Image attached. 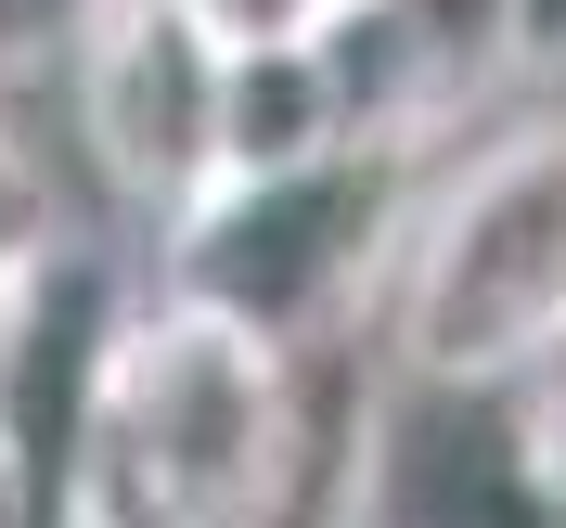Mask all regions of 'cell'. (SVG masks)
I'll return each instance as SVG.
<instances>
[{"mask_svg":"<svg viewBox=\"0 0 566 528\" xmlns=\"http://www.w3.org/2000/svg\"><path fill=\"white\" fill-rule=\"evenodd\" d=\"M296 400H310V349H271L193 297L129 310L65 464V528H219L283 464Z\"/></svg>","mask_w":566,"mask_h":528,"instance_id":"cell-1","label":"cell"},{"mask_svg":"<svg viewBox=\"0 0 566 528\" xmlns=\"http://www.w3.org/2000/svg\"><path fill=\"white\" fill-rule=\"evenodd\" d=\"M412 207H424V142L412 130L245 155L193 207H168V297L232 310L271 349H335V335H360V297L399 258Z\"/></svg>","mask_w":566,"mask_h":528,"instance_id":"cell-2","label":"cell"},{"mask_svg":"<svg viewBox=\"0 0 566 528\" xmlns=\"http://www.w3.org/2000/svg\"><path fill=\"white\" fill-rule=\"evenodd\" d=\"M566 349V116L476 142L424 180L387 283L399 374H541Z\"/></svg>","mask_w":566,"mask_h":528,"instance_id":"cell-3","label":"cell"},{"mask_svg":"<svg viewBox=\"0 0 566 528\" xmlns=\"http://www.w3.org/2000/svg\"><path fill=\"white\" fill-rule=\"evenodd\" d=\"M360 528H566V464L528 374H399L374 387Z\"/></svg>","mask_w":566,"mask_h":528,"instance_id":"cell-4","label":"cell"},{"mask_svg":"<svg viewBox=\"0 0 566 528\" xmlns=\"http://www.w3.org/2000/svg\"><path fill=\"white\" fill-rule=\"evenodd\" d=\"M65 65H77V104H91L116 194H142L168 219L219 180V155H232V39L193 0H104L65 39Z\"/></svg>","mask_w":566,"mask_h":528,"instance_id":"cell-5","label":"cell"},{"mask_svg":"<svg viewBox=\"0 0 566 528\" xmlns=\"http://www.w3.org/2000/svg\"><path fill=\"white\" fill-rule=\"evenodd\" d=\"M116 335H129V297L91 246H52L0 310V464L27 477V503L52 528H65V464H77L91 400H104Z\"/></svg>","mask_w":566,"mask_h":528,"instance_id":"cell-6","label":"cell"},{"mask_svg":"<svg viewBox=\"0 0 566 528\" xmlns=\"http://www.w3.org/2000/svg\"><path fill=\"white\" fill-rule=\"evenodd\" d=\"M52 246H65V232H52V194H39V168L13 155V130H0V297H13Z\"/></svg>","mask_w":566,"mask_h":528,"instance_id":"cell-7","label":"cell"},{"mask_svg":"<svg viewBox=\"0 0 566 528\" xmlns=\"http://www.w3.org/2000/svg\"><path fill=\"white\" fill-rule=\"evenodd\" d=\"M193 13H207L232 52H271V39H322L348 0H193Z\"/></svg>","mask_w":566,"mask_h":528,"instance_id":"cell-8","label":"cell"},{"mask_svg":"<svg viewBox=\"0 0 566 528\" xmlns=\"http://www.w3.org/2000/svg\"><path fill=\"white\" fill-rule=\"evenodd\" d=\"M91 13H104V0H0V65H13V52H65Z\"/></svg>","mask_w":566,"mask_h":528,"instance_id":"cell-9","label":"cell"},{"mask_svg":"<svg viewBox=\"0 0 566 528\" xmlns=\"http://www.w3.org/2000/svg\"><path fill=\"white\" fill-rule=\"evenodd\" d=\"M515 65H566V0H515Z\"/></svg>","mask_w":566,"mask_h":528,"instance_id":"cell-10","label":"cell"},{"mask_svg":"<svg viewBox=\"0 0 566 528\" xmlns=\"http://www.w3.org/2000/svg\"><path fill=\"white\" fill-rule=\"evenodd\" d=\"M528 387H541V438H554V464H566V349H554V361H541Z\"/></svg>","mask_w":566,"mask_h":528,"instance_id":"cell-11","label":"cell"},{"mask_svg":"<svg viewBox=\"0 0 566 528\" xmlns=\"http://www.w3.org/2000/svg\"><path fill=\"white\" fill-rule=\"evenodd\" d=\"M0 528H52V516L27 503V477H13V464H0Z\"/></svg>","mask_w":566,"mask_h":528,"instance_id":"cell-12","label":"cell"}]
</instances>
